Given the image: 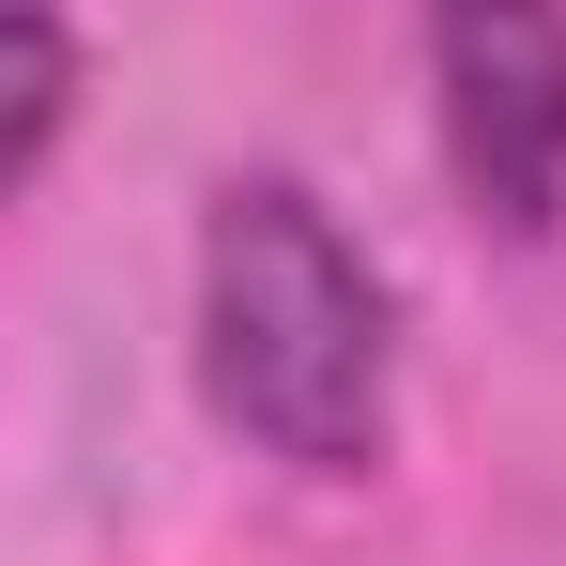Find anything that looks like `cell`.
I'll return each instance as SVG.
<instances>
[{
	"mask_svg": "<svg viewBox=\"0 0 566 566\" xmlns=\"http://www.w3.org/2000/svg\"><path fill=\"white\" fill-rule=\"evenodd\" d=\"M199 398L306 490H353L398 444V291L291 169H230L199 199Z\"/></svg>",
	"mask_w": 566,
	"mask_h": 566,
	"instance_id": "obj_1",
	"label": "cell"
},
{
	"mask_svg": "<svg viewBox=\"0 0 566 566\" xmlns=\"http://www.w3.org/2000/svg\"><path fill=\"white\" fill-rule=\"evenodd\" d=\"M429 46V138L490 245L566 230V0H413Z\"/></svg>",
	"mask_w": 566,
	"mask_h": 566,
	"instance_id": "obj_2",
	"label": "cell"
},
{
	"mask_svg": "<svg viewBox=\"0 0 566 566\" xmlns=\"http://www.w3.org/2000/svg\"><path fill=\"white\" fill-rule=\"evenodd\" d=\"M0 46H15V138H0V185L31 199L46 169H62V123H77V15H62V0H15Z\"/></svg>",
	"mask_w": 566,
	"mask_h": 566,
	"instance_id": "obj_3",
	"label": "cell"
}]
</instances>
